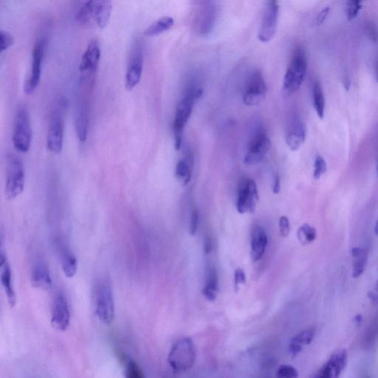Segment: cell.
Wrapping results in <instances>:
<instances>
[{
  "mask_svg": "<svg viewBox=\"0 0 378 378\" xmlns=\"http://www.w3.org/2000/svg\"><path fill=\"white\" fill-rule=\"evenodd\" d=\"M203 90L200 88H191L178 103L173 122V134L175 148L177 151L181 149L182 136L185 127L189 120L195 104L203 96Z\"/></svg>",
  "mask_w": 378,
  "mask_h": 378,
  "instance_id": "obj_1",
  "label": "cell"
},
{
  "mask_svg": "<svg viewBox=\"0 0 378 378\" xmlns=\"http://www.w3.org/2000/svg\"><path fill=\"white\" fill-rule=\"evenodd\" d=\"M113 4L109 0H89L78 10L76 19L84 26L104 29L111 18Z\"/></svg>",
  "mask_w": 378,
  "mask_h": 378,
  "instance_id": "obj_2",
  "label": "cell"
},
{
  "mask_svg": "<svg viewBox=\"0 0 378 378\" xmlns=\"http://www.w3.org/2000/svg\"><path fill=\"white\" fill-rule=\"evenodd\" d=\"M101 54L100 40L93 38L82 54L79 67L80 81L88 90L93 89L94 86Z\"/></svg>",
  "mask_w": 378,
  "mask_h": 378,
  "instance_id": "obj_3",
  "label": "cell"
},
{
  "mask_svg": "<svg viewBox=\"0 0 378 378\" xmlns=\"http://www.w3.org/2000/svg\"><path fill=\"white\" fill-rule=\"evenodd\" d=\"M65 107V100L60 99L53 109L49 120L47 148L56 154L62 152L63 148Z\"/></svg>",
  "mask_w": 378,
  "mask_h": 378,
  "instance_id": "obj_4",
  "label": "cell"
},
{
  "mask_svg": "<svg viewBox=\"0 0 378 378\" xmlns=\"http://www.w3.org/2000/svg\"><path fill=\"white\" fill-rule=\"evenodd\" d=\"M196 361V350L189 338H182L176 341L171 349L168 362L170 367L177 372H186L193 368Z\"/></svg>",
  "mask_w": 378,
  "mask_h": 378,
  "instance_id": "obj_5",
  "label": "cell"
},
{
  "mask_svg": "<svg viewBox=\"0 0 378 378\" xmlns=\"http://www.w3.org/2000/svg\"><path fill=\"white\" fill-rule=\"evenodd\" d=\"M308 60L304 49L297 47L292 54L284 78V88L289 93L297 92L306 78Z\"/></svg>",
  "mask_w": 378,
  "mask_h": 378,
  "instance_id": "obj_6",
  "label": "cell"
},
{
  "mask_svg": "<svg viewBox=\"0 0 378 378\" xmlns=\"http://www.w3.org/2000/svg\"><path fill=\"white\" fill-rule=\"evenodd\" d=\"M26 175L19 157L11 154L8 157L5 193L8 200L19 196L24 188Z\"/></svg>",
  "mask_w": 378,
  "mask_h": 378,
  "instance_id": "obj_7",
  "label": "cell"
},
{
  "mask_svg": "<svg viewBox=\"0 0 378 378\" xmlns=\"http://www.w3.org/2000/svg\"><path fill=\"white\" fill-rule=\"evenodd\" d=\"M12 141L15 148L20 152H27L32 141V129L28 109L24 105L17 108Z\"/></svg>",
  "mask_w": 378,
  "mask_h": 378,
  "instance_id": "obj_8",
  "label": "cell"
},
{
  "mask_svg": "<svg viewBox=\"0 0 378 378\" xmlns=\"http://www.w3.org/2000/svg\"><path fill=\"white\" fill-rule=\"evenodd\" d=\"M95 313L106 325H111L115 319V302L113 290L108 282L102 281L95 290Z\"/></svg>",
  "mask_w": 378,
  "mask_h": 378,
  "instance_id": "obj_9",
  "label": "cell"
},
{
  "mask_svg": "<svg viewBox=\"0 0 378 378\" xmlns=\"http://www.w3.org/2000/svg\"><path fill=\"white\" fill-rule=\"evenodd\" d=\"M145 47L143 42L136 39L131 47L125 75V88L132 90L139 83L143 68Z\"/></svg>",
  "mask_w": 378,
  "mask_h": 378,
  "instance_id": "obj_10",
  "label": "cell"
},
{
  "mask_svg": "<svg viewBox=\"0 0 378 378\" xmlns=\"http://www.w3.org/2000/svg\"><path fill=\"white\" fill-rule=\"evenodd\" d=\"M47 40L40 35L34 42L32 51L31 74L24 84V92L31 94L38 88L41 79L42 64L46 50Z\"/></svg>",
  "mask_w": 378,
  "mask_h": 378,
  "instance_id": "obj_11",
  "label": "cell"
},
{
  "mask_svg": "<svg viewBox=\"0 0 378 378\" xmlns=\"http://www.w3.org/2000/svg\"><path fill=\"white\" fill-rule=\"evenodd\" d=\"M271 140L261 127L252 134L249 149L245 157V164L255 165L261 163L271 149Z\"/></svg>",
  "mask_w": 378,
  "mask_h": 378,
  "instance_id": "obj_12",
  "label": "cell"
},
{
  "mask_svg": "<svg viewBox=\"0 0 378 378\" xmlns=\"http://www.w3.org/2000/svg\"><path fill=\"white\" fill-rule=\"evenodd\" d=\"M267 85L260 70H255L249 77L243 91V102L253 107L260 104L267 93Z\"/></svg>",
  "mask_w": 378,
  "mask_h": 378,
  "instance_id": "obj_13",
  "label": "cell"
},
{
  "mask_svg": "<svg viewBox=\"0 0 378 378\" xmlns=\"http://www.w3.org/2000/svg\"><path fill=\"white\" fill-rule=\"evenodd\" d=\"M259 199L257 184L251 179L242 180L238 191L237 210L239 214L253 213Z\"/></svg>",
  "mask_w": 378,
  "mask_h": 378,
  "instance_id": "obj_14",
  "label": "cell"
},
{
  "mask_svg": "<svg viewBox=\"0 0 378 378\" xmlns=\"http://www.w3.org/2000/svg\"><path fill=\"white\" fill-rule=\"evenodd\" d=\"M278 2H268L258 33V38L260 42L267 43L274 38L278 26Z\"/></svg>",
  "mask_w": 378,
  "mask_h": 378,
  "instance_id": "obj_15",
  "label": "cell"
},
{
  "mask_svg": "<svg viewBox=\"0 0 378 378\" xmlns=\"http://www.w3.org/2000/svg\"><path fill=\"white\" fill-rule=\"evenodd\" d=\"M347 359L346 349L336 350L315 374L314 378H339L346 368Z\"/></svg>",
  "mask_w": 378,
  "mask_h": 378,
  "instance_id": "obj_16",
  "label": "cell"
},
{
  "mask_svg": "<svg viewBox=\"0 0 378 378\" xmlns=\"http://www.w3.org/2000/svg\"><path fill=\"white\" fill-rule=\"evenodd\" d=\"M70 322V312L67 298L63 292H58L54 301L52 324L56 330L65 331Z\"/></svg>",
  "mask_w": 378,
  "mask_h": 378,
  "instance_id": "obj_17",
  "label": "cell"
},
{
  "mask_svg": "<svg viewBox=\"0 0 378 378\" xmlns=\"http://www.w3.org/2000/svg\"><path fill=\"white\" fill-rule=\"evenodd\" d=\"M74 124L79 140L84 143L88 138L89 124L88 104L85 97H81L77 101L74 112Z\"/></svg>",
  "mask_w": 378,
  "mask_h": 378,
  "instance_id": "obj_18",
  "label": "cell"
},
{
  "mask_svg": "<svg viewBox=\"0 0 378 378\" xmlns=\"http://www.w3.org/2000/svg\"><path fill=\"white\" fill-rule=\"evenodd\" d=\"M0 271H1V283L6 292L9 306L14 308L17 304V296L12 283L11 271L4 251L0 254Z\"/></svg>",
  "mask_w": 378,
  "mask_h": 378,
  "instance_id": "obj_19",
  "label": "cell"
},
{
  "mask_svg": "<svg viewBox=\"0 0 378 378\" xmlns=\"http://www.w3.org/2000/svg\"><path fill=\"white\" fill-rule=\"evenodd\" d=\"M267 245V237L265 230L255 226L252 230L251 242V257L253 262H258L263 257Z\"/></svg>",
  "mask_w": 378,
  "mask_h": 378,
  "instance_id": "obj_20",
  "label": "cell"
},
{
  "mask_svg": "<svg viewBox=\"0 0 378 378\" xmlns=\"http://www.w3.org/2000/svg\"><path fill=\"white\" fill-rule=\"evenodd\" d=\"M32 285L42 290H50L52 287V278L48 268L42 262L36 263L31 274Z\"/></svg>",
  "mask_w": 378,
  "mask_h": 378,
  "instance_id": "obj_21",
  "label": "cell"
},
{
  "mask_svg": "<svg viewBox=\"0 0 378 378\" xmlns=\"http://www.w3.org/2000/svg\"><path fill=\"white\" fill-rule=\"evenodd\" d=\"M306 131L302 122L296 121L292 125L286 137V143L291 151H297L306 141Z\"/></svg>",
  "mask_w": 378,
  "mask_h": 378,
  "instance_id": "obj_22",
  "label": "cell"
},
{
  "mask_svg": "<svg viewBox=\"0 0 378 378\" xmlns=\"http://www.w3.org/2000/svg\"><path fill=\"white\" fill-rule=\"evenodd\" d=\"M216 17V8L211 3L203 6L199 16L200 32L202 35L210 34L213 30Z\"/></svg>",
  "mask_w": 378,
  "mask_h": 378,
  "instance_id": "obj_23",
  "label": "cell"
},
{
  "mask_svg": "<svg viewBox=\"0 0 378 378\" xmlns=\"http://www.w3.org/2000/svg\"><path fill=\"white\" fill-rule=\"evenodd\" d=\"M314 328H309L297 335L292 339L289 346V351L292 356H297L303 350L304 347L309 345L315 336Z\"/></svg>",
  "mask_w": 378,
  "mask_h": 378,
  "instance_id": "obj_24",
  "label": "cell"
},
{
  "mask_svg": "<svg viewBox=\"0 0 378 378\" xmlns=\"http://www.w3.org/2000/svg\"><path fill=\"white\" fill-rule=\"evenodd\" d=\"M352 276L357 278L360 277L365 270L368 265V255L363 249L356 247L352 250Z\"/></svg>",
  "mask_w": 378,
  "mask_h": 378,
  "instance_id": "obj_25",
  "label": "cell"
},
{
  "mask_svg": "<svg viewBox=\"0 0 378 378\" xmlns=\"http://www.w3.org/2000/svg\"><path fill=\"white\" fill-rule=\"evenodd\" d=\"M206 283L203 289V294L207 300L214 301L218 291V276L214 267H209L206 271Z\"/></svg>",
  "mask_w": 378,
  "mask_h": 378,
  "instance_id": "obj_26",
  "label": "cell"
},
{
  "mask_svg": "<svg viewBox=\"0 0 378 378\" xmlns=\"http://www.w3.org/2000/svg\"><path fill=\"white\" fill-rule=\"evenodd\" d=\"M174 19L172 17H163L158 19L145 30V35L153 36L161 34L174 26Z\"/></svg>",
  "mask_w": 378,
  "mask_h": 378,
  "instance_id": "obj_27",
  "label": "cell"
},
{
  "mask_svg": "<svg viewBox=\"0 0 378 378\" xmlns=\"http://www.w3.org/2000/svg\"><path fill=\"white\" fill-rule=\"evenodd\" d=\"M313 105L315 111L319 118L324 117L325 99L322 85L319 81H315L313 89Z\"/></svg>",
  "mask_w": 378,
  "mask_h": 378,
  "instance_id": "obj_28",
  "label": "cell"
},
{
  "mask_svg": "<svg viewBox=\"0 0 378 378\" xmlns=\"http://www.w3.org/2000/svg\"><path fill=\"white\" fill-rule=\"evenodd\" d=\"M62 267L65 276L68 278L75 276L77 272V260L69 251H64L62 254Z\"/></svg>",
  "mask_w": 378,
  "mask_h": 378,
  "instance_id": "obj_29",
  "label": "cell"
},
{
  "mask_svg": "<svg viewBox=\"0 0 378 378\" xmlns=\"http://www.w3.org/2000/svg\"><path fill=\"white\" fill-rule=\"evenodd\" d=\"M191 156L187 157L186 159L180 160L175 168V175L178 179L184 180V186L189 184L191 179Z\"/></svg>",
  "mask_w": 378,
  "mask_h": 378,
  "instance_id": "obj_30",
  "label": "cell"
},
{
  "mask_svg": "<svg viewBox=\"0 0 378 378\" xmlns=\"http://www.w3.org/2000/svg\"><path fill=\"white\" fill-rule=\"evenodd\" d=\"M124 374L125 378H145L139 364L129 357L123 358Z\"/></svg>",
  "mask_w": 378,
  "mask_h": 378,
  "instance_id": "obj_31",
  "label": "cell"
},
{
  "mask_svg": "<svg viewBox=\"0 0 378 378\" xmlns=\"http://www.w3.org/2000/svg\"><path fill=\"white\" fill-rule=\"evenodd\" d=\"M298 239L303 246H308L314 242L317 237L315 228L309 224L302 225L298 230Z\"/></svg>",
  "mask_w": 378,
  "mask_h": 378,
  "instance_id": "obj_32",
  "label": "cell"
},
{
  "mask_svg": "<svg viewBox=\"0 0 378 378\" xmlns=\"http://www.w3.org/2000/svg\"><path fill=\"white\" fill-rule=\"evenodd\" d=\"M276 377V378H298L299 372L292 365L285 364L280 365Z\"/></svg>",
  "mask_w": 378,
  "mask_h": 378,
  "instance_id": "obj_33",
  "label": "cell"
},
{
  "mask_svg": "<svg viewBox=\"0 0 378 378\" xmlns=\"http://www.w3.org/2000/svg\"><path fill=\"white\" fill-rule=\"evenodd\" d=\"M363 7V3L359 0H352L347 5L346 14L349 20L354 19L359 15L360 10Z\"/></svg>",
  "mask_w": 378,
  "mask_h": 378,
  "instance_id": "obj_34",
  "label": "cell"
},
{
  "mask_svg": "<svg viewBox=\"0 0 378 378\" xmlns=\"http://www.w3.org/2000/svg\"><path fill=\"white\" fill-rule=\"evenodd\" d=\"M326 163L322 156L315 158L314 164L313 178L315 180H320L326 172Z\"/></svg>",
  "mask_w": 378,
  "mask_h": 378,
  "instance_id": "obj_35",
  "label": "cell"
},
{
  "mask_svg": "<svg viewBox=\"0 0 378 378\" xmlns=\"http://www.w3.org/2000/svg\"><path fill=\"white\" fill-rule=\"evenodd\" d=\"M0 52H3L12 45L14 44L15 38L8 31L1 30L0 31Z\"/></svg>",
  "mask_w": 378,
  "mask_h": 378,
  "instance_id": "obj_36",
  "label": "cell"
},
{
  "mask_svg": "<svg viewBox=\"0 0 378 378\" xmlns=\"http://www.w3.org/2000/svg\"><path fill=\"white\" fill-rule=\"evenodd\" d=\"M279 230L280 233L285 238L288 237L290 233V226L289 219L287 216H283L279 219Z\"/></svg>",
  "mask_w": 378,
  "mask_h": 378,
  "instance_id": "obj_37",
  "label": "cell"
},
{
  "mask_svg": "<svg viewBox=\"0 0 378 378\" xmlns=\"http://www.w3.org/2000/svg\"><path fill=\"white\" fill-rule=\"evenodd\" d=\"M199 212L197 210H194L190 221L189 233L191 236H194L197 233L199 224Z\"/></svg>",
  "mask_w": 378,
  "mask_h": 378,
  "instance_id": "obj_38",
  "label": "cell"
},
{
  "mask_svg": "<svg viewBox=\"0 0 378 378\" xmlns=\"http://www.w3.org/2000/svg\"><path fill=\"white\" fill-rule=\"evenodd\" d=\"M235 288H238L240 285L246 284V276L245 271L242 268H237L235 273Z\"/></svg>",
  "mask_w": 378,
  "mask_h": 378,
  "instance_id": "obj_39",
  "label": "cell"
},
{
  "mask_svg": "<svg viewBox=\"0 0 378 378\" xmlns=\"http://www.w3.org/2000/svg\"><path fill=\"white\" fill-rule=\"evenodd\" d=\"M368 31L370 39L373 42H377L378 41V33L377 29L373 26V24H368Z\"/></svg>",
  "mask_w": 378,
  "mask_h": 378,
  "instance_id": "obj_40",
  "label": "cell"
},
{
  "mask_svg": "<svg viewBox=\"0 0 378 378\" xmlns=\"http://www.w3.org/2000/svg\"><path fill=\"white\" fill-rule=\"evenodd\" d=\"M329 12H330V8H329L328 7L327 8H324L321 12H320V14L319 15L318 17H317L316 18V23L317 24H322L324 20L326 19V18L327 17L328 15H329Z\"/></svg>",
  "mask_w": 378,
  "mask_h": 378,
  "instance_id": "obj_41",
  "label": "cell"
},
{
  "mask_svg": "<svg viewBox=\"0 0 378 378\" xmlns=\"http://www.w3.org/2000/svg\"><path fill=\"white\" fill-rule=\"evenodd\" d=\"M212 250V242L210 237H206L204 242V251L205 254H209Z\"/></svg>",
  "mask_w": 378,
  "mask_h": 378,
  "instance_id": "obj_42",
  "label": "cell"
},
{
  "mask_svg": "<svg viewBox=\"0 0 378 378\" xmlns=\"http://www.w3.org/2000/svg\"><path fill=\"white\" fill-rule=\"evenodd\" d=\"M280 178L278 176H276L274 180V184L273 187V191L274 194H277L280 191V189H281V187H280Z\"/></svg>",
  "mask_w": 378,
  "mask_h": 378,
  "instance_id": "obj_43",
  "label": "cell"
},
{
  "mask_svg": "<svg viewBox=\"0 0 378 378\" xmlns=\"http://www.w3.org/2000/svg\"><path fill=\"white\" fill-rule=\"evenodd\" d=\"M361 319H362V317L361 315H358L356 317V322L358 323V324H360L361 322Z\"/></svg>",
  "mask_w": 378,
  "mask_h": 378,
  "instance_id": "obj_44",
  "label": "cell"
},
{
  "mask_svg": "<svg viewBox=\"0 0 378 378\" xmlns=\"http://www.w3.org/2000/svg\"><path fill=\"white\" fill-rule=\"evenodd\" d=\"M375 234L378 236V219L375 224Z\"/></svg>",
  "mask_w": 378,
  "mask_h": 378,
  "instance_id": "obj_45",
  "label": "cell"
},
{
  "mask_svg": "<svg viewBox=\"0 0 378 378\" xmlns=\"http://www.w3.org/2000/svg\"><path fill=\"white\" fill-rule=\"evenodd\" d=\"M376 79H377V81L378 82V64H377V70H376Z\"/></svg>",
  "mask_w": 378,
  "mask_h": 378,
  "instance_id": "obj_46",
  "label": "cell"
},
{
  "mask_svg": "<svg viewBox=\"0 0 378 378\" xmlns=\"http://www.w3.org/2000/svg\"><path fill=\"white\" fill-rule=\"evenodd\" d=\"M377 175H378V160H377Z\"/></svg>",
  "mask_w": 378,
  "mask_h": 378,
  "instance_id": "obj_47",
  "label": "cell"
}]
</instances>
